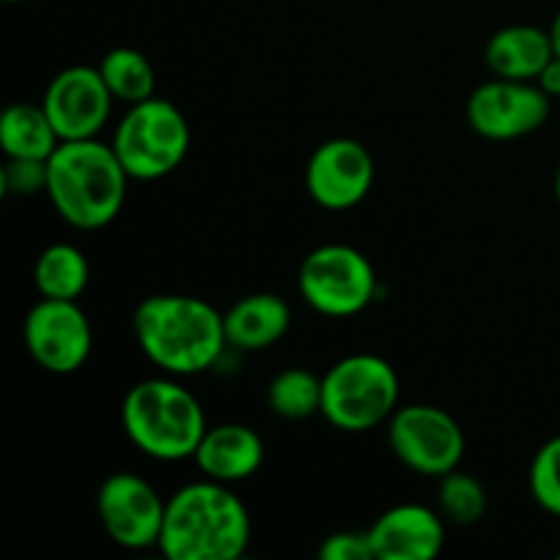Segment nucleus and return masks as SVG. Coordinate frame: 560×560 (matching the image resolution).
<instances>
[{"label": "nucleus", "instance_id": "obj_1", "mask_svg": "<svg viewBox=\"0 0 560 560\" xmlns=\"http://www.w3.org/2000/svg\"><path fill=\"white\" fill-rule=\"evenodd\" d=\"M131 328L145 359L173 377L211 370L228 348L224 312L195 295H148L137 304Z\"/></svg>", "mask_w": 560, "mask_h": 560}, {"label": "nucleus", "instance_id": "obj_2", "mask_svg": "<svg viewBox=\"0 0 560 560\" xmlns=\"http://www.w3.org/2000/svg\"><path fill=\"white\" fill-rule=\"evenodd\" d=\"M252 520L230 485L202 481L173 492L164 509L159 552L170 560H235L249 550Z\"/></svg>", "mask_w": 560, "mask_h": 560}, {"label": "nucleus", "instance_id": "obj_3", "mask_svg": "<svg viewBox=\"0 0 560 560\" xmlns=\"http://www.w3.org/2000/svg\"><path fill=\"white\" fill-rule=\"evenodd\" d=\"M129 173L113 145L98 137L63 140L47 159V191L63 222L77 230H102L126 202Z\"/></svg>", "mask_w": 560, "mask_h": 560}, {"label": "nucleus", "instance_id": "obj_4", "mask_svg": "<svg viewBox=\"0 0 560 560\" xmlns=\"http://www.w3.org/2000/svg\"><path fill=\"white\" fill-rule=\"evenodd\" d=\"M120 424L126 438L159 463L195 457L208 430L200 399L173 377L135 383L120 405Z\"/></svg>", "mask_w": 560, "mask_h": 560}, {"label": "nucleus", "instance_id": "obj_5", "mask_svg": "<svg viewBox=\"0 0 560 560\" xmlns=\"http://www.w3.org/2000/svg\"><path fill=\"white\" fill-rule=\"evenodd\" d=\"M399 408V375L375 353L339 359L323 375L320 416L342 432H366L388 424Z\"/></svg>", "mask_w": 560, "mask_h": 560}, {"label": "nucleus", "instance_id": "obj_6", "mask_svg": "<svg viewBox=\"0 0 560 560\" xmlns=\"http://www.w3.org/2000/svg\"><path fill=\"white\" fill-rule=\"evenodd\" d=\"M189 142L186 115L167 98L151 96L126 109L109 145L131 180H159L184 164Z\"/></svg>", "mask_w": 560, "mask_h": 560}, {"label": "nucleus", "instance_id": "obj_7", "mask_svg": "<svg viewBox=\"0 0 560 560\" xmlns=\"http://www.w3.org/2000/svg\"><path fill=\"white\" fill-rule=\"evenodd\" d=\"M299 293L326 317L361 315L377 295L375 266L350 244H323L299 268Z\"/></svg>", "mask_w": 560, "mask_h": 560}, {"label": "nucleus", "instance_id": "obj_8", "mask_svg": "<svg viewBox=\"0 0 560 560\" xmlns=\"http://www.w3.org/2000/svg\"><path fill=\"white\" fill-rule=\"evenodd\" d=\"M386 427L394 457L413 474L441 479L463 463V427L438 405H402L394 410Z\"/></svg>", "mask_w": 560, "mask_h": 560}, {"label": "nucleus", "instance_id": "obj_9", "mask_svg": "<svg viewBox=\"0 0 560 560\" xmlns=\"http://www.w3.org/2000/svg\"><path fill=\"white\" fill-rule=\"evenodd\" d=\"M465 113L476 135L492 142H509L539 131L550 118L552 98L541 91L539 82L495 77L470 93Z\"/></svg>", "mask_w": 560, "mask_h": 560}, {"label": "nucleus", "instance_id": "obj_10", "mask_svg": "<svg viewBox=\"0 0 560 560\" xmlns=\"http://www.w3.org/2000/svg\"><path fill=\"white\" fill-rule=\"evenodd\" d=\"M31 359L52 375H71L91 359L93 328L77 301L42 299L22 323Z\"/></svg>", "mask_w": 560, "mask_h": 560}, {"label": "nucleus", "instance_id": "obj_11", "mask_svg": "<svg viewBox=\"0 0 560 560\" xmlns=\"http://www.w3.org/2000/svg\"><path fill=\"white\" fill-rule=\"evenodd\" d=\"M167 501L142 476L118 470L98 487L96 512L104 534L124 550L159 547Z\"/></svg>", "mask_w": 560, "mask_h": 560}, {"label": "nucleus", "instance_id": "obj_12", "mask_svg": "<svg viewBox=\"0 0 560 560\" xmlns=\"http://www.w3.org/2000/svg\"><path fill=\"white\" fill-rule=\"evenodd\" d=\"M306 191L326 211H350L372 191L375 159L353 137H331L306 162Z\"/></svg>", "mask_w": 560, "mask_h": 560}, {"label": "nucleus", "instance_id": "obj_13", "mask_svg": "<svg viewBox=\"0 0 560 560\" xmlns=\"http://www.w3.org/2000/svg\"><path fill=\"white\" fill-rule=\"evenodd\" d=\"M113 102L98 66H66L49 80L42 107L60 140H91L107 126Z\"/></svg>", "mask_w": 560, "mask_h": 560}, {"label": "nucleus", "instance_id": "obj_14", "mask_svg": "<svg viewBox=\"0 0 560 560\" xmlns=\"http://www.w3.org/2000/svg\"><path fill=\"white\" fill-rule=\"evenodd\" d=\"M375 560H432L446 545V523L421 503L386 509L366 530Z\"/></svg>", "mask_w": 560, "mask_h": 560}, {"label": "nucleus", "instance_id": "obj_15", "mask_svg": "<svg viewBox=\"0 0 560 560\" xmlns=\"http://www.w3.org/2000/svg\"><path fill=\"white\" fill-rule=\"evenodd\" d=\"M206 479L222 481V485H238L252 479L266 463V443L260 432L249 424H228L208 427L191 457Z\"/></svg>", "mask_w": 560, "mask_h": 560}, {"label": "nucleus", "instance_id": "obj_16", "mask_svg": "<svg viewBox=\"0 0 560 560\" xmlns=\"http://www.w3.org/2000/svg\"><path fill=\"white\" fill-rule=\"evenodd\" d=\"M290 323H293V310L277 293L244 295L224 312L228 345L249 353L273 348L290 331Z\"/></svg>", "mask_w": 560, "mask_h": 560}, {"label": "nucleus", "instance_id": "obj_17", "mask_svg": "<svg viewBox=\"0 0 560 560\" xmlns=\"http://www.w3.org/2000/svg\"><path fill=\"white\" fill-rule=\"evenodd\" d=\"M552 58V36L539 25H506L492 33L485 47L487 66L503 80L536 82Z\"/></svg>", "mask_w": 560, "mask_h": 560}, {"label": "nucleus", "instance_id": "obj_18", "mask_svg": "<svg viewBox=\"0 0 560 560\" xmlns=\"http://www.w3.org/2000/svg\"><path fill=\"white\" fill-rule=\"evenodd\" d=\"M52 120L42 104L14 102L0 115V145L5 159H44L47 162L60 145Z\"/></svg>", "mask_w": 560, "mask_h": 560}, {"label": "nucleus", "instance_id": "obj_19", "mask_svg": "<svg viewBox=\"0 0 560 560\" xmlns=\"http://www.w3.org/2000/svg\"><path fill=\"white\" fill-rule=\"evenodd\" d=\"M91 282V262L74 244H49L33 266V284L42 299L77 301Z\"/></svg>", "mask_w": 560, "mask_h": 560}, {"label": "nucleus", "instance_id": "obj_20", "mask_svg": "<svg viewBox=\"0 0 560 560\" xmlns=\"http://www.w3.org/2000/svg\"><path fill=\"white\" fill-rule=\"evenodd\" d=\"M104 82H107L109 93H113L115 102L140 104L145 98L156 96V69L148 60V55H142L135 47H115L98 63Z\"/></svg>", "mask_w": 560, "mask_h": 560}, {"label": "nucleus", "instance_id": "obj_21", "mask_svg": "<svg viewBox=\"0 0 560 560\" xmlns=\"http://www.w3.org/2000/svg\"><path fill=\"white\" fill-rule=\"evenodd\" d=\"M268 408L288 421L312 419L323 408V377L310 370H284L268 383Z\"/></svg>", "mask_w": 560, "mask_h": 560}, {"label": "nucleus", "instance_id": "obj_22", "mask_svg": "<svg viewBox=\"0 0 560 560\" xmlns=\"http://www.w3.org/2000/svg\"><path fill=\"white\" fill-rule=\"evenodd\" d=\"M438 506L443 520L454 525H476L487 514V487L465 470H452L441 476L438 485Z\"/></svg>", "mask_w": 560, "mask_h": 560}, {"label": "nucleus", "instance_id": "obj_23", "mask_svg": "<svg viewBox=\"0 0 560 560\" xmlns=\"http://www.w3.org/2000/svg\"><path fill=\"white\" fill-rule=\"evenodd\" d=\"M530 495L547 514L560 517V435L550 438L536 452L528 474Z\"/></svg>", "mask_w": 560, "mask_h": 560}, {"label": "nucleus", "instance_id": "obj_24", "mask_svg": "<svg viewBox=\"0 0 560 560\" xmlns=\"http://www.w3.org/2000/svg\"><path fill=\"white\" fill-rule=\"evenodd\" d=\"M0 184H3L5 195H42L47 191V162L44 159H5Z\"/></svg>", "mask_w": 560, "mask_h": 560}, {"label": "nucleus", "instance_id": "obj_25", "mask_svg": "<svg viewBox=\"0 0 560 560\" xmlns=\"http://www.w3.org/2000/svg\"><path fill=\"white\" fill-rule=\"evenodd\" d=\"M320 560H372V545L366 530H337V534L326 536L317 550Z\"/></svg>", "mask_w": 560, "mask_h": 560}, {"label": "nucleus", "instance_id": "obj_26", "mask_svg": "<svg viewBox=\"0 0 560 560\" xmlns=\"http://www.w3.org/2000/svg\"><path fill=\"white\" fill-rule=\"evenodd\" d=\"M536 82H539V88L550 98L560 96V58H558V55L550 60V63L545 66V71H541L539 80H536Z\"/></svg>", "mask_w": 560, "mask_h": 560}, {"label": "nucleus", "instance_id": "obj_27", "mask_svg": "<svg viewBox=\"0 0 560 560\" xmlns=\"http://www.w3.org/2000/svg\"><path fill=\"white\" fill-rule=\"evenodd\" d=\"M550 36H552V47H556V55L560 58V11H558L556 20H552V25H550Z\"/></svg>", "mask_w": 560, "mask_h": 560}, {"label": "nucleus", "instance_id": "obj_28", "mask_svg": "<svg viewBox=\"0 0 560 560\" xmlns=\"http://www.w3.org/2000/svg\"><path fill=\"white\" fill-rule=\"evenodd\" d=\"M556 200H558V208H560V164H558V173H556Z\"/></svg>", "mask_w": 560, "mask_h": 560}, {"label": "nucleus", "instance_id": "obj_29", "mask_svg": "<svg viewBox=\"0 0 560 560\" xmlns=\"http://www.w3.org/2000/svg\"><path fill=\"white\" fill-rule=\"evenodd\" d=\"M5 3H25V0H5Z\"/></svg>", "mask_w": 560, "mask_h": 560}]
</instances>
